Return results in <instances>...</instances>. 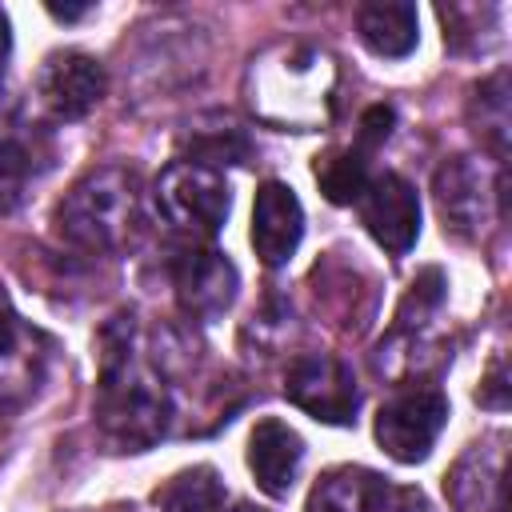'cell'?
Listing matches in <instances>:
<instances>
[{"mask_svg": "<svg viewBox=\"0 0 512 512\" xmlns=\"http://www.w3.org/2000/svg\"><path fill=\"white\" fill-rule=\"evenodd\" d=\"M96 424L112 452H148L172 424V392L140 352L132 312H120L100 328Z\"/></svg>", "mask_w": 512, "mask_h": 512, "instance_id": "obj_1", "label": "cell"}, {"mask_svg": "<svg viewBox=\"0 0 512 512\" xmlns=\"http://www.w3.org/2000/svg\"><path fill=\"white\" fill-rule=\"evenodd\" d=\"M56 236L80 252L112 256L136 244L144 228L140 172L128 164H100L84 172L56 204Z\"/></svg>", "mask_w": 512, "mask_h": 512, "instance_id": "obj_2", "label": "cell"}, {"mask_svg": "<svg viewBox=\"0 0 512 512\" xmlns=\"http://www.w3.org/2000/svg\"><path fill=\"white\" fill-rule=\"evenodd\" d=\"M336 96V64L328 52L284 40L268 48L260 60H252L248 72V100L260 120L280 128H320L332 116Z\"/></svg>", "mask_w": 512, "mask_h": 512, "instance_id": "obj_3", "label": "cell"}, {"mask_svg": "<svg viewBox=\"0 0 512 512\" xmlns=\"http://www.w3.org/2000/svg\"><path fill=\"white\" fill-rule=\"evenodd\" d=\"M156 208L172 228L188 232L192 240H212L232 212V188L216 168H204L196 160H172L156 180Z\"/></svg>", "mask_w": 512, "mask_h": 512, "instance_id": "obj_4", "label": "cell"}, {"mask_svg": "<svg viewBox=\"0 0 512 512\" xmlns=\"http://www.w3.org/2000/svg\"><path fill=\"white\" fill-rule=\"evenodd\" d=\"M504 168L496 172V184H488V172L476 156H452L436 168L432 176V196H436V212L444 224V236L472 244L480 240L488 216H492V196L500 200L504 212Z\"/></svg>", "mask_w": 512, "mask_h": 512, "instance_id": "obj_5", "label": "cell"}, {"mask_svg": "<svg viewBox=\"0 0 512 512\" xmlns=\"http://www.w3.org/2000/svg\"><path fill=\"white\" fill-rule=\"evenodd\" d=\"M284 396L320 424H352L360 412V384L348 360L332 352H300L284 368Z\"/></svg>", "mask_w": 512, "mask_h": 512, "instance_id": "obj_6", "label": "cell"}, {"mask_svg": "<svg viewBox=\"0 0 512 512\" xmlns=\"http://www.w3.org/2000/svg\"><path fill=\"white\" fill-rule=\"evenodd\" d=\"M448 424V396L440 388H404L376 412V444L396 464H420Z\"/></svg>", "mask_w": 512, "mask_h": 512, "instance_id": "obj_7", "label": "cell"}, {"mask_svg": "<svg viewBox=\"0 0 512 512\" xmlns=\"http://www.w3.org/2000/svg\"><path fill=\"white\" fill-rule=\"evenodd\" d=\"M36 104L52 116V120H84L108 92V72L96 56L80 52V48H56L40 60L36 72Z\"/></svg>", "mask_w": 512, "mask_h": 512, "instance_id": "obj_8", "label": "cell"}, {"mask_svg": "<svg viewBox=\"0 0 512 512\" xmlns=\"http://www.w3.org/2000/svg\"><path fill=\"white\" fill-rule=\"evenodd\" d=\"M172 288H176L180 312L196 324H208L232 308L236 288H240V272L220 248L188 244L172 260Z\"/></svg>", "mask_w": 512, "mask_h": 512, "instance_id": "obj_9", "label": "cell"}, {"mask_svg": "<svg viewBox=\"0 0 512 512\" xmlns=\"http://www.w3.org/2000/svg\"><path fill=\"white\" fill-rule=\"evenodd\" d=\"M356 208H360V224L368 228V236L392 252V256H404L416 236H420V196H416V184L400 172H372L364 192L356 196Z\"/></svg>", "mask_w": 512, "mask_h": 512, "instance_id": "obj_10", "label": "cell"}, {"mask_svg": "<svg viewBox=\"0 0 512 512\" xmlns=\"http://www.w3.org/2000/svg\"><path fill=\"white\" fill-rule=\"evenodd\" d=\"M392 124H396V112L388 104H372L360 116V128H356V140L352 144L316 156V168L312 172H316L320 192L332 204H356V196L364 192V184L372 176V152L392 136Z\"/></svg>", "mask_w": 512, "mask_h": 512, "instance_id": "obj_11", "label": "cell"}, {"mask_svg": "<svg viewBox=\"0 0 512 512\" xmlns=\"http://www.w3.org/2000/svg\"><path fill=\"white\" fill-rule=\"evenodd\" d=\"M504 444L508 436L492 432L456 456V464L444 476V492L456 512H504Z\"/></svg>", "mask_w": 512, "mask_h": 512, "instance_id": "obj_12", "label": "cell"}, {"mask_svg": "<svg viewBox=\"0 0 512 512\" xmlns=\"http://www.w3.org/2000/svg\"><path fill=\"white\" fill-rule=\"evenodd\" d=\"M304 240L300 196L284 180H264L252 200V248L264 268H284Z\"/></svg>", "mask_w": 512, "mask_h": 512, "instance_id": "obj_13", "label": "cell"}, {"mask_svg": "<svg viewBox=\"0 0 512 512\" xmlns=\"http://www.w3.org/2000/svg\"><path fill=\"white\" fill-rule=\"evenodd\" d=\"M300 464H304L300 432L276 416L256 420V428L248 436V468H252L256 488L272 500H284L300 476Z\"/></svg>", "mask_w": 512, "mask_h": 512, "instance_id": "obj_14", "label": "cell"}, {"mask_svg": "<svg viewBox=\"0 0 512 512\" xmlns=\"http://www.w3.org/2000/svg\"><path fill=\"white\" fill-rule=\"evenodd\" d=\"M392 500L396 488L380 472L364 464H340L312 484L304 512H392Z\"/></svg>", "mask_w": 512, "mask_h": 512, "instance_id": "obj_15", "label": "cell"}, {"mask_svg": "<svg viewBox=\"0 0 512 512\" xmlns=\"http://www.w3.org/2000/svg\"><path fill=\"white\" fill-rule=\"evenodd\" d=\"M356 36L380 60H400L420 44V12L404 0H368L356 8Z\"/></svg>", "mask_w": 512, "mask_h": 512, "instance_id": "obj_16", "label": "cell"}, {"mask_svg": "<svg viewBox=\"0 0 512 512\" xmlns=\"http://www.w3.org/2000/svg\"><path fill=\"white\" fill-rule=\"evenodd\" d=\"M468 124L480 136V144L504 164L508 156V132H512V96H508V72L496 68L480 84H472L468 96Z\"/></svg>", "mask_w": 512, "mask_h": 512, "instance_id": "obj_17", "label": "cell"}, {"mask_svg": "<svg viewBox=\"0 0 512 512\" xmlns=\"http://www.w3.org/2000/svg\"><path fill=\"white\" fill-rule=\"evenodd\" d=\"M156 504L160 512H224L228 488L212 464H192L156 492Z\"/></svg>", "mask_w": 512, "mask_h": 512, "instance_id": "obj_18", "label": "cell"}, {"mask_svg": "<svg viewBox=\"0 0 512 512\" xmlns=\"http://www.w3.org/2000/svg\"><path fill=\"white\" fill-rule=\"evenodd\" d=\"M184 144H188V160H196V164H204V168H216L220 172V164H244L248 160V136L236 128V124H212V128H192L188 136H184Z\"/></svg>", "mask_w": 512, "mask_h": 512, "instance_id": "obj_19", "label": "cell"}, {"mask_svg": "<svg viewBox=\"0 0 512 512\" xmlns=\"http://www.w3.org/2000/svg\"><path fill=\"white\" fill-rule=\"evenodd\" d=\"M444 272L440 268H424L412 284H408V292H404V300H400V308H396V328L392 332H424L428 328V320L440 312V304H444Z\"/></svg>", "mask_w": 512, "mask_h": 512, "instance_id": "obj_20", "label": "cell"}, {"mask_svg": "<svg viewBox=\"0 0 512 512\" xmlns=\"http://www.w3.org/2000/svg\"><path fill=\"white\" fill-rule=\"evenodd\" d=\"M24 180H28V152L12 136H0V212L16 208V200L24 196Z\"/></svg>", "mask_w": 512, "mask_h": 512, "instance_id": "obj_21", "label": "cell"}, {"mask_svg": "<svg viewBox=\"0 0 512 512\" xmlns=\"http://www.w3.org/2000/svg\"><path fill=\"white\" fill-rule=\"evenodd\" d=\"M476 400H480L484 408H492V412H500V408L508 404V376H504V360H500V356L492 360V368H488V376H484Z\"/></svg>", "mask_w": 512, "mask_h": 512, "instance_id": "obj_22", "label": "cell"}, {"mask_svg": "<svg viewBox=\"0 0 512 512\" xmlns=\"http://www.w3.org/2000/svg\"><path fill=\"white\" fill-rule=\"evenodd\" d=\"M12 344H16V312H12V300L0 284V360L12 352Z\"/></svg>", "mask_w": 512, "mask_h": 512, "instance_id": "obj_23", "label": "cell"}, {"mask_svg": "<svg viewBox=\"0 0 512 512\" xmlns=\"http://www.w3.org/2000/svg\"><path fill=\"white\" fill-rule=\"evenodd\" d=\"M8 48H12V36H8V16L0 12V76H4V60H8Z\"/></svg>", "mask_w": 512, "mask_h": 512, "instance_id": "obj_24", "label": "cell"}, {"mask_svg": "<svg viewBox=\"0 0 512 512\" xmlns=\"http://www.w3.org/2000/svg\"><path fill=\"white\" fill-rule=\"evenodd\" d=\"M48 12H52L56 20H76V16H84V12H88V4H80V8H60V4H48Z\"/></svg>", "mask_w": 512, "mask_h": 512, "instance_id": "obj_25", "label": "cell"}, {"mask_svg": "<svg viewBox=\"0 0 512 512\" xmlns=\"http://www.w3.org/2000/svg\"><path fill=\"white\" fill-rule=\"evenodd\" d=\"M240 512H252V508H240Z\"/></svg>", "mask_w": 512, "mask_h": 512, "instance_id": "obj_26", "label": "cell"}]
</instances>
